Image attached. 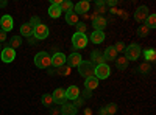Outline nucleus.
<instances>
[{
  "label": "nucleus",
  "instance_id": "f257e3e1",
  "mask_svg": "<svg viewBox=\"0 0 156 115\" xmlns=\"http://www.w3.org/2000/svg\"><path fill=\"white\" fill-rule=\"evenodd\" d=\"M34 66L37 69H48L51 66V56L45 52H39L34 56Z\"/></svg>",
  "mask_w": 156,
  "mask_h": 115
},
{
  "label": "nucleus",
  "instance_id": "f03ea898",
  "mask_svg": "<svg viewBox=\"0 0 156 115\" xmlns=\"http://www.w3.org/2000/svg\"><path fill=\"white\" fill-rule=\"evenodd\" d=\"M78 69V73H80L83 78H90V76H94V70H95V66L90 61H81L80 66L76 67Z\"/></svg>",
  "mask_w": 156,
  "mask_h": 115
},
{
  "label": "nucleus",
  "instance_id": "7ed1b4c3",
  "mask_svg": "<svg viewBox=\"0 0 156 115\" xmlns=\"http://www.w3.org/2000/svg\"><path fill=\"white\" fill-rule=\"evenodd\" d=\"M140 53H142V48H140L139 44H129L128 47H125V58H126L128 61H136V59H139Z\"/></svg>",
  "mask_w": 156,
  "mask_h": 115
},
{
  "label": "nucleus",
  "instance_id": "20e7f679",
  "mask_svg": "<svg viewBox=\"0 0 156 115\" xmlns=\"http://www.w3.org/2000/svg\"><path fill=\"white\" fill-rule=\"evenodd\" d=\"M111 75V69L108 64H100V66H95V70H94V76L100 81V79H106L109 78Z\"/></svg>",
  "mask_w": 156,
  "mask_h": 115
},
{
  "label": "nucleus",
  "instance_id": "39448f33",
  "mask_svg": "<svg viewBox=\"0 0 156 115\" xmlns=\"http://www.w3.org/2000/svg\"><path fill=\"white\" fill-rule=\"evenodd\" d=\"M87 42H89V37H87L86 34L75 33V34L72 36V45H73V48H76V50L84 48V47L87 45Z\"/></svg>",
  "mask_w": 156,
  "mask_h": 115
},
{
  "label": "nucleus",
  "instance_id": "423d86ee",
  "mask_svg": "<svg viewBox=\"0 0 156 115\" xmlns=\"http://www.w3.org/2000/svg\"><path fill=\"white\" fill-rule=\"evenodd\" d=\"M48 34H50V30H48L47 25L39 23L37 27H34V33H33V36L36 37L37 41H44V39H47Z\"/></svg>",
  "mask_w": 156,
  "mask_h": 115
},
{
  "label": "nucleus",
  "instance_id": "0eeeda50",
  "mask_svg": "<svg viewBox=\"0 0 156 115\" xmlns=\"http://www.w3.org/2000/svg\"><path fill=\"white\" fill-rule=\"evenodd\" d=\"M51 98H53V103L55 104H66L67 103V98H66V90L64 89H56V90L51 93Z\"/></svg>",
  "mask_w": 156,
  "mask_h": 115
},
{
  "label": "nucleus",
  "instance_id": "6e6552de",
  "mask_svg": "<svg viewBox=\"0 0 156 115\" xmlns=\"http://www.w3.org/2000/svg\"><path fill=\"white\" fill-rule=\"evenodd\" d=\"M0 58H2V61L5 64H9L16 59V50H12L9 47H5L2 52H0Z\"/></svg>",
  "mask_w": 156,
  "mask_h": 115
},
{
  "label": "nucleus",
  "instance_id": "1a4fd4ad",
  "mask_svg": "<svg viewBox=\"0 0 156 115\" xmlns=\"http://www.w3.org/2000/svg\"><path fill=\"white\" fill-rule=\"evenodd\" d=\"M89 8H90V3L87 0H81V2H78L76 5H73V12L78 16H84V14H87Z\"/></svg>",
  "mask_w": 156,
  "mask_h": 115
},
{
  "label": "nucleus",
  "instance_id": "9d476101",
  "mask_svg": "<svg viewBox=\"0 0 156 115\" xmlns=\"http://www.w3.org/2000/svg\"><path fill=\"white\" fill-rule=\"evenodd\" d=\"M12 27H14V22H12V17L9 14H5L2 16V19H0V30L8 33L12 30Z\"/></svg>",
  "mask_w": 156,
  "mask_h": 115
},
{
  "label": "nucleus",
  "instance_id": "9b49d317",
  "mask_svg": "<svg viewBox=\"0 0 156 115\" xmlns=\"http://www.w3.org/2000/svg\"><path fill=\"white\" fill-rule=\"evenodd\" d=\"M147 17H148V8H147L145 5L139 6V8L134 11V20H136V22H139V23H144Z\"/></svg>",
  "mask_w": 156,
  "mask_h": 115
},
{
  "label": "nucleus",
  "instance_id": "f8f14e48",
  "mask_svg": "<svg viewBox=\"0 0 156 115\" xmlns=\"http://www.w3.org/2000/svg\"><path fill=\"white\" fill-rule=\"evenodd\" d=\"M83 61V58H81V55L80 53H70L69 56H66V64L72 69V67H78L80 66V62Z\"/></svg>",
  "mask_w": 156,
  "mask_h": 115
},
{
  "label": "nucleus",
  "instance_id": "ddd939ff",
  "mask_svg": "<svg viewBox=\"0 0 156 115\" xmlns=\"http://www.w3.org/2000/svg\"><path fill=\"white\" fill-rule=\"evenodd\" d=\"M92 27H94V30H97V31H103V30L108 27V20L103 17V16H97V17L92 20Z\"/></svg>",
  "mask_w": 156,
  "mask_h": 115
},
{
  "label": "nucleus",
  "instance_id": "4468645a",
  "mask_svg": "<svg viewBox=\"0 0 156 115\" xmlns=\"http://www.w3.org/2000/svg\"><path fill=\"white\" fill-rule=\"evenodd\" d=\"M64 64H66V55H64V53L58 52V53H55L53 56H51V66H53L55 69L64 66Z\"/></svg>",
  "mask_w": 156,
  "mask_h": 115
},
{
  "label": "nucleus",
  "instance_id": "2eb2a0df",
  "mask_svg": "<svg viewBox=\"0 0 156 115\" xmlns=\"http://www.w3.org/2000/svg\"><path fill=\"white\" fill-rule=\"evenodd\" d=\"M115 58H117V52H115V48H114V45H109V47H106L105 48V52H103V59H105V62H111V61H115Z\"/></svg>",
  "mask_w": 156,
  "mask_h": 115
},
{
  "label": "nucleus",
  "instance_id": "dca6fc26",
  "mask_svg": "<svg viewBox=\"0 0 156 115\" xmlns=\"http://www.w3.org/2000/svg\"><path fill=\"white\" fill-rule=\"evenodd\" d=\"M89 41L92 44H95V45H98V44H101L103 41H105V33L94 30L92 33H90V36H89Z\"/></svg>",
  "mask_w": 156,
  "mask_h": 115
},
{
  "label": "nucleus",
  "instance_id": "f3484780",
  "mask_svg": "<svg viewBox=\"0 0 156 115\" xmlns=\"http://www.w3.org/2000/svg\"><path fill=\"white\" fill-rule=\"evenodd\" d=\"M78 96H80V87H76V86H69L66 89V98L67 100H76Z\"/></svg>",
  "mask_w": 156,
  "mask_h": 115
},
{
  "label": "nucleus",
  "instance_id": "a211bd4d",
  "mask_svg": "<svg viewBox=\"0 0 156 115\" xmlns=\"http://www.w3.org/2000/svg\"><path fill=\"white\" fill-rule=\"evenodd\" d=\"M90 62L94 64V66H100V64H106L105 59H103V53L98 52V50H94L92 53H90Z\"/></svg>",
  "mask_w": 156,
  "mask_h": 115
},
{
  "label": "nucleus",
  "instance_id": "6ab92c4d",
  "mask_svg": "<svg viewBox=\"0 0 156 115\" xmlns=\"http://www.w3.org/2000/svg\"><path fill=\"white\" fill-rule=\"evenodd\" d=\"M59 110H61V115H76L78 113V109L73 104H70V103L62 104Z\"/></svg>",
  "mask_w": 156,
  "mask_h": 115
},
{
  "label": "nucleus",
  "instance_id": "aec40b11",
  "mask_svg": "<svg viewBox=\"0 0 156 115\" xmlns=\"http://www.w3.org/2000/svg\"><path fill=\"white\" fill-rule=\"evenodd\" d=\"M98 87V79L95 78V76H90V78H86L84 79V89H87V90H95V89Z\"/></svg>",
  "mask_w": 156,
  "mask_h": 115
},
{
  "label": "nucleus",
  "instance_id": "412c9836",
  "mask_svg": "<svg viewBox=\"0 0 156 115\" xmlns=\"http://www.w3.org/2000/svg\"><path fill=\"white\" fill-rule=\"evenodd\" d=\"M33 33H34V28L31 27V25H30L28 22L20 25V34H22L23 37H31V36H33Z\"/></svg>",
  "mask_w": 156,
  "mask_h": 115
},
{
  "label": "nucleus",
  "instance_id": "4be33fe9",
  "mask_svg": "<svg viewBox=\"0 0 156 115\" xmlns=\"http://www.w3.org/2000/svg\"><path fill=\"white\" fill-rule=\"evenodd\" d=\"M144 59H145V62H148V64H151V62L156 61V52H154V48H147V50H144Z\"/></svg>",
  "mask_w": 156,
  "mask_h": 115
},
{
  "label": "nucleus",
  "instance_id": "5701e85b",
  "mask_svg": "<svg viewBox=\"0 0 156 115\" xmlns=\"http://www.w3.org/2000/svg\"><path fill=\"white\" fill-rule=\"evenodd\" d=\"M70 67L67 66V64H64V66H61V67H58V69H55L53 70V75H61V76H69L70 75Z\"/></svg>",
  "mask_w": 156,
  "mask_h": 115
},
{
  "label": "nucleus",
  "instance_id": "b1692460",
  "mask_svg": "<svg viewBox=\"0 0 156 115\" xmlns=\"http://www.w3.org/2000/svg\"><path fill=\"white\" fill-rule=\"evenodd\" d=\"M61 14H62V12H61L59 6H56V5H50V6H48V16H50L51 19H58Z\"/></svg>",
  "mask_w": 156,
  "mask_h": 115
},
{
  "label": "nucleus",
  "instance_id": "393cba45",
  "mask_svg": "<svg viewBox=\"0 0 156 115\" xmlns=\"http://www.w3.org/2000/svg\"><path fill=\"white\" fill-rule=\"evenodd\" d=\"M106 5H105V0H97L95 2V14H105L106 12Z\"/></svg>",
  "mask_w": 156,
  "mask_h": 115
},
{
  "label": "nucleus",
  "instance_id": "a878e982",
  "mask_svg": "<svg viewBox=\"0 0 156 115\" xmlns=\"http://www.w3.org/2000/svg\"><path fill=\"white\" fill-rule=\"evenodd\" d=\"M128 59L125 56H120V58H115V67L119 69V70H125L128 67Z\"/></svg>",
  "mask_w": 156,
  "mask_h": 115
},
{
  "label": "nucleus",
  "instance_id": "bb28decb",
  "mask_svg": "<svg viewBox=\"0 0 156 115\" xmlns=\"http://www.w3.org/2000/svg\"><path fill=\"white\" fill-rule=\"evenodd\" d=\"M78 17H80V16L75 14L73 11H70V12H67V14H66V22L69 25H76L78 22H80V20H78Z\"/></svg>",
  "mask_w": 156,
  "mask_h": 115
},
{
  "label": "nucleus",
  "instance_id": "cd10ccee",
  "mask_svg": "<svg viewBox=\"0 0 156 115\" xmlns=\"http://www.w3.org/2000/svg\"><path fill=\"white\" fill-rule=\"evenodd\" d=\"M59 9H61V12H70L72 9H73V5H72V2H69V0H62L61 2V5H59Z\"/></svg>",
  "mask_w": 156,
  "mask_h": 115
},
{
  "label": "nucleus",
  "instance_id": "c85d7f7f",
  "mask_svg": "<svg viewBox=\"0 0 156 115\" xmlns=\"http://www.w3.org/2000/svg\"><path fill=\"white\" fill-rule=\"evenodd\" d=\"M20 44H22V37L20 36H12L11 39H9V48H12V50H16L17 47H20Z\"/></svg>",
  "mask_w": 156,
  "mask_h": 115
},
{
  "label": "nucleus",
  "instance_id": "c756f323",
  "mask_svg": "<svg viewBox=\"0 0 156 115\" xmlns=\"http://www.w3.org/2000/svg\"><path fill=\"white\" fill-rule=\"evenodd\" d=\"M41 103H42L45 107H50V106H53V104H55V103H53V98H51L50 93H44V95H42Z\"/></svg>",
  "mask_w": 156,
  "mask_h": 115
},
{
  "label": "nucleus",
  "instance_id": "7c9ffc66",
  "mask_svg": "<svg viewBox=\"0 0 156 115\" xmlns=\"http://www.w3.org/2000/svg\"><path fill=\"white\" fill-rule=\"evenodd\" d=\"M145 25H147L150 30H153L156 27V16L154 14H148V17L145 19Z\"/></svg>",
  "mask_w": 156,
  "mask_h": 115
},
{
  "label": "nucleus",
  "instance_id": "2f4dec72",
  "mask_svg": "<svg viewBox=\"0 0 156 115\" xmlns=\"http://www.w3.org/2000/svg\"><path fill=\"white\" fill-rule=\"evenodd\" d=\"M150 70H151V67H150V64H148V62H142L140 66L137 67V72H139L140 75H147Z\"/></svg>",
  "mask_w": 156,
  "mask_h": 115
},
{
  "label": "nucleus",
  "instance_id": "473e14b6",
  "mask_svg": "<svg viewBox=\"0 0 156 115\" xmlns=\"http://www.w3.org/2000/svg\"><path fill=\"white\" fill-rule=\"evenodd\" d=\"M150 33V28L147 27V25H140V27L137 28V36L139 37H147Z\"/></svg>",
  "mask_w": 156,
  "mask_h": 115
},
{
  "label": "nucleus",
  "instance_id": "72a5a7b5",
  "mask_svg": "<svg viewBox=\"0 0 156 115\" xmlns=\"http://www.w3.org/2000/svg\"><path fill=\"white\" fill-rule=\"evenodd\" d=\"M105 112H106V115H114L115 112H117V104H114V103H109V104H106L105 107Z\"/></svg>",
  "mask_w": 156,
  "mask_h": 115
},
{
  "label": "nucleus",
  "instance_id": "f704fd0d",
  "mask_svg": "<svg viewBox=\"0 0 156 115\" xmlns=\"http://www.w3.org/2000/svg\"><path fill=\"white\" fill-rule=\"evenodd\" d=\"M76 33H81V34H86V30H87V25L84 22H78L76 25Z\"/></svg>",
  "mask_w": 156,
  "mask_h": 115
},
{
  "label": "nucleus",
  "instance_id": "c9c22d12",
  "mask_svg": "<svg viewBox=\"0 0 156 115\" xmlns=\"http://www.w3.org/2000/svg\"><path fill=\"white\" fill-rule=\"evenodd\" d=\"M28 23H30V25H31V27L34 28V27H37V25H39V23H42V22H41V19H39L37 16H33V17L30 19V22H28Z\"/></svg>",
  "mask_w": 156,
  "mask_h": 115
},
{
  "label": "nucleus",
  "instance_id": "e433bc0d",
  "mask_svg": "<svg viewBox=\"0 0 156 115\" xmlns=\"http://www.w3.org/2000/svg\"><path fill=\"white\" fill-rule=\"evenodd\" d=\"M114 48H115V52H117V53H119V52L122 53V52H125V44H123L122 41H119V42L114 45Z\"/></svg>",
  "mask_w": 156,
  "mask_h": 115
},
{
  "label": "nucleus",
  "instance_id": "4c0bfd02",
  "mask_svg": "<svg viewBox=\"0 0 156 115\" xmlns=\"http://www.w3.org/2000/svg\"><path fill=\"white\" fill-rule=\"evenodd\" d=\"M90 96H92V92L87 90V89H84V92L81 93V98H83V100H89Z\"/></svg>",
  "mask_w": 156,
  "mask_h": 115
},
{
  "label": "nucleus",
  "instance_id": "58836bf2",
  "mask_svg": "<svg viewBox=\"0 0 156 115\" xmlns=\"http://www.w3.org/2000/svg\"><path fill=\"white\" fill-rule=\"evenodd\" d=\"M83 103H84V100H83V98H81V96H78V98H76V100H75V104H73V106H75V107H76V109H78V107H80V106H81V104H83Z\"/></svg>",
  "mask_w": 156,
  "mask_h": 115
},
{
  "label": "nucleus",
  "instance_id": "ea45409f",
  "mask_svg": "<svg viewBox=\"0 0 156 115\" xmlns=\"http://www.w3.org/2000/svg\"><path fill=\"white\" fill-rule=\"evenodd\" d=\"M105 5H106V8L109 6V8H114L115 5H117V0H108V2H105Z\"/></svg>",
  "mask_w": 156,
  "mask_h": 115
},
{
  "label": "nucleus",
  "instance_id": "a19ab883",
  "mask_svg": "<svg viewBox=\"0 0 156 115\" xmlns=\"http://www.w3.org/2000/svg\"><path fill=\"white\" fill-rule=\"evenodd\" d=\"M5 41H6V33L0 30V44H2V42H5Z\"/></svg>",
  "mask_w": 156,
  "mask_h": 115
},
{
  "label": "nucleus",
  "instance_id": "79ce46f5",
  "mask_svg": "<svg viewBox=\"0 0 156 115\" xmlns=\"http://www.w3.org/2000/svg\"><path fill=\"white\" fill-rule=\"evenodd\" d=\"M61 113V110H59V107H53L50 110V115H59Z\"/></svg>",
  "mask_w": 156,
  "mask_h": 115
},
{
  "label": "nucleus",
  "instance_id": "37998d69",
  "mask_svg": "<svg viewBox=\"0 0 156 115\" xmlns=\"http://www.w3.org/2000/svg\"><path fill=\"white\" fill-rule=\"evenodd\" d=\"M8 5V2H6V0H0V8H5Z\"/></svg>",
  "mask_w": 156,
  "mask_h": 115
},
{
  "label": "nucleus",
  "instance_id": "c03bdc74",
  "mask_svg": "<svg viewBox=\"0 0 156 115\" xmlns=\"http://www.w3.org/2000/svg\"><path fill=\"white\" fill-rule=\"evenodd\" d=\"M84 113H86V115H92V110H90V109H89V107H87V109H86V110H84Z\"/></svg>",
  "mask_w": 156,
  "mask_h": 115
},
{
  "label": "nucleus",
  "instance_id": "a18cd8bd",
  "mask_svg": "<svg viewBox=\"0 0 156 115\" xmlns=\"http://www.w3.org/2000/svg\"><path fill=\"white\" fill-rule=\"evenodd\" d=\"M109 12H112V14H117V9H114V8H111V9H109Z\"/></svg>",
  "mask_w": 156,
  "mask_h": 115
},
{
  "label": "nucleus",
  "instance_id": "49530a36",
  "mask_svg": "<svg viewBox=\"0 0 156 115\" xmlns=\"http://www.w3.org/2000/svg\"><path fill=\"white\" fill-rule=\"evenodd\" d=\"M2 50H3V48H2V44H0V52H2Z\"/></svg>",
  "mask_w": 156,
  "mask_h": 115
},
{
  "label": "nucleus",
  "instance_id": "de8ad7c7",
  "mask_svg": "<svg viewBox=\"0 0 156 115\" xmlns=\"http://www.w3.org/2000/svg\"><path fill=\"white\" fill-rule=\"evenodd\" d=\"M98 115H103V113H98Z\"/></svg>",
  "mask_w": 156,
  "mask_h": 115
},
{
  "label": "nucleus",
  "instance_id": "09e8293b",
  "mask_svg": "<svg viewBox=\"0 0 156 115\" xmlns=\"http://www.w3.org/2000/svg\"><path fill=\"white\" fill-rule=\"evenodd\" d=\"M59 115H61V113H59Z\"/></svg>",
  "mask_w": 156,
  "mask_h": 115
}]
</instances>
